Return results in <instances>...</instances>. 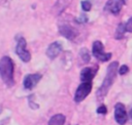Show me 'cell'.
Returning a JSON list of instances; mask_svg holds the SVG:
<instances>
[{
    "mask_svg": "<svg viewBox=\"0 0 132 125\" xmlns=\"http://www.w3.org/2000/svg\"><path fill=\"white\" fill-rule=\"evenodd\" d=\"M96 73H97V68H92V67L84 68L80 71V80H81V82H92Z\"/></svg>",
    "mask_w": 132,
    "mask_h": 125,
    "instance_id": "obj_11",
    "label": "cell"
},
{
    "mask_svg": "<svg viewBox=\"0 0 132 125\" xmlns=\"http://www.w3.org/2000/svg\"><path fill=\"white\" fill-rule=\"evenodd\" d=\"M62 51V44L59 41H55L53 43H51L46 49V55L47 57H50L51 59H55L60 52Z\"/></svg>",
    "mask_w": 132,
    "mask_h": 125,
    "instance_id": "obj_10",
    "label": "cell"
},
{
    "mask_svg": "<svg viewBox=\"0 0 132 125\" xmlns=\"http://www.w3.org/2000/svg\"><path fill=\"white\" fill-rule=\"evenodd\" d=\"M97 113L98 114H106L107 113V109H106V107L104 106V105H102V106H100L98 109H97Z\"/></svg>",
    "mask_w": 132,
    "mask_h": 125,
    "instance_id": "obj_18",
    "label": "cell"
},
{
    "mask_svg": "<svg viewBox=\"0 0 132 125\" xmlns=\"http://www.w3.org/2000/svg\"><path fill=\"white\" fill-rule=\"evenodd\" d=\"M14 65L9 56H3L0 59V77L7 87H12L14 84L13 79Z\"/></svg>",
    "mask_w": 132,
    "mask_h": 125,
    "instance_id": "obj_2",
    "label": "cell"
},
{
    "mask_svg": "<svg viewBox=\"0 0 132 125\" xmlns=\"http://www.w3.org/2000/svg\"><path fill=\"white\" fill-rule=\"evenodd\" d=\"M88 20V17L85 14H81L78 18H77V23H86Z\"/></svg>",
    "mask_w": 132,
    "mask_h": 125,
    "instance_id": "obj_19",
    "label": "cell"
},
{
    "mask_svg": "<svg viewBox=\"0 0 132 125\" xmlns=\"http://www.w3.org/2000/svg\"><path fill=\"white\" fill-rule=\"evenodd\" d=\"M42 76L40 74H28L25 76L24 78V81H23V84H24V87L28 90L34 88L37 83L41 80Z\"/></svg>",
    "mask_w": 132,
    "mask_h": 125,
    "instance_id": "obj_7",
    "label": "cell"
},
{
    "mask_svg": "<svg viewBox=\"0 0 132 125\" xmlns=\"http://www.w3.org/2000/svg\"><path fill=\"white\" fill-rule=\"evenodd\" d=\"M125 32H127V31H126V27H125V25H124V24H120V25L118 26L117 30H116V33H114V38H116L117 40L122 39V38L124 37Z\"/></svg>",
    "mask_w": 132,
    "mask_h": 125,
    "instance_id": "obj_13",
    "label": "cell"
},
{
    "mask_svg": "<svg viewBox=\"0 0 132 125\" xmlns=\"http://www.w3.org/2000/svg\"><path fill=\"white\" fill-rule=\"evenodd\" d=\"M114 119H116V122L120 125L126 124L128 120V114H127L126 108L122 102H118L114 106Z\"/></svg>",
    "mask_w": 132,
    "mask_h": 125,
    "instance_id": "obj_6",
    "label": "cell"
},
{
    "mask_svg": "<svg viewBox=\"0 0 132 125\" xmlns=\"http://www.w3.org/2000/svg\"><path fill=\"white\" fill-rule=\"evenodd\" d=\"M92 53L93 55L99 59L100 61H107L111 58V53L110 52H105L104 51V47L101 41H94L93 46H92Z\"/></svg>",
    "mask_w": 132,
    "mask_h": 125,
    "instance_id": "obj_3",
    "label": "cell"
},
{
    "mask_svg": "<svg viewBox=\"0 0 132 125\" xmlns=\"http://www.w3.org/2000/svg\"><path fill=\"white\" fill-rule=\"evenodd\" d=\"M128 71H129V68H128L126 65H123V66H121V67L119 68L118 73H119L120 75H125V74L128 73Z\"/></svg>",
    "mask_w": 132,
    "mask_h": 125,
    "instance_id": "obj_16",
    "label": "cell"
},
{
    "mask_svg": "<svg viewBox=\"0 0 132 125\" xmlns=\"http://www.w3.org/2000/svg\"><path fill=\"white\" fill-rule=\"evenodd\" d=\"M59 32L63 37L67 38L68 40H73L77 36V31L70 25H61L59 27Z\"/></svg>",
    "mask_w": 132,
    "mask_h": 125,
    "instance_id": "obj_9",
    "label": "cell"
},
{
    "mask_svg": "<svg viewBox=\"0 0 132 125\" xmlns=\"http://www.w3.org/2000/svg\"><path fill=\"white\" fill-rule=\"evenodd\" d=\"M125 27H126V31H127V32L132 33V16L127 20V23H126Z\"/></svg>",
    "mask_w": 132,
    "mask_h": 125,
    "instance_id": "obj_17",
    "label": "cell"
},
{
    "mask_svg": "<svg viewBox=\"0 0 132 125\" xmlns=\"http://www.w3.org/2000/svg\"><path fill=\"white\" fill-rule=\"evenodd\" d=\"M79 56L81 57L84 62H89L90 59H91V54H90V52L87 48H81L79 50Z\"/></svg>",
    "mask_w": 132,
    "mask_h": 125,
    "instance_id": "obj_14",
    "label": "cell"
},
{
    "mask_svg": "<svg viewBox=\"0 0 132 125\" xmlns=\"http://www.w3.org/2000/svg\"><path fill=\"white\" fill-rule=\"evenodd\" d=\"M124 4H125V0H108L105 4L104 9L112 14H118L120 13Z\"/></svg>",
    "mask_w": 132,
    "mask_h": 125,
    "instance_id": "obj_8",
    "label": "cell"
},
{
    "mask_svg": "<svg viewBox=\"0 0 132 125\" xmlns=\"http://www.w3.org/2000/svg\"><path fill=\"white\" fill-rule=\"evenodd\" d=\"M118 68H119V62L118 61H112L107 67L106 76H105V78H104V80H103L100 88L97 90V93H96L97 98L99 100H101V99H103L105 97V95L109 91L111 85L113 84L114 79H116V76H117V72L119 70Z\"/></svg>",
    "mask_w": 132,
    "mask_h": 125,
    "instance_id": "obj_1",
    "label": "cell"
},
{
    "mask_svg": "<svg viewBox=\"0 0 132 125\" xmlns=\"http://www.w3.org/2000/svg\"><path fill=\"white\" fill-rule=\"evenodd\" d=\"M15 53L24 62L30 61L31 54L27 49V42H26L25 38H23V37L18 38V42H16V46H15Z\"/></svg>",
    "mask_w": 132,
    "mask_h": 125,
    "instance_id": "obj_4",
    "label": "cell"
},
{
    "mask_svg": "<svg viewBox=\"0 0 132 125\" xmlns=\"http://www.w3.org/2000/svg\"><path fill=\"white\" fill-rule=\"evenodd\" d=\"M81 8H82L84 11H90L91 8H92V4H91V2L88 1V0H84V1H81Z\"/></svg>",
    "mask_w": 132,
    "mask_h": 125,
    "instance_id": "obj_15",
    "label": "cell"
},
{
    "mask_svg": "<svg viewBox=\"0 0 132 125\" xmlns=\"http://www.w3.org/2000/svg\"><path fill=\"white\" fill-rule=\"evenodd\" d=\"M66 118L64 115L62 114H57V115H54L50 121H48V125H64V122H65Z\"/></svg>",
    "mask_w": 132,
    "mask_h": 125,
    "instance_id": "obj_12",
    "label": "cell"
},
{
    "mask_svg": "<svg viewBox=\"0 0 132 125\" xmlns=\"http://www.w3.org/2000/svg\"><path fill=\"white\" fill-rule=\"evenodd\" d=\"M92 90V82H82L76 89L74 94V101L80 102L82 101Z\"/></svg>",
    "mask_w": 132,
    "mask_h": 125,
    "instance_id": "obj_5",
    "label": "cell"
},
{
    "mask_svg": "<svg viewBox=\"0 0 132 125\" xmlns=\"http://www.w3.org/2000/svg\"><path fill=\"white\" fill-rule=\"evenodd\" d=\"M130 117H131V119H132V109H131V111H130Z\"/></svg>",
    "mask_w": 132,
    "mask_h": 125,
    "instance_id": "obj_20",
    "label": "cell"
}]
</instances>
